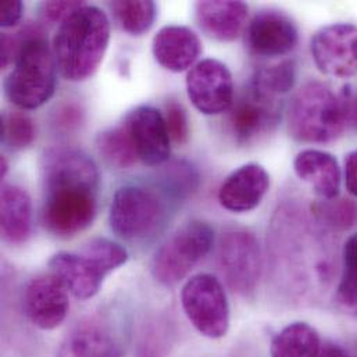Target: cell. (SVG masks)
<instances>
[{"mask_svg":"<svg viewBox=\"0 0 357 357\" xmlns=\"http://www.w3.org/2000/svg\"><path fill=\"white\" fill-rule=\"evenodd\" d=\"M42 224L60 239L88 229L98 211L100 176L95 162L81 151L57 148L42 160Z\"/></svg>","mask_w":357,"mask_h":357,"instance_id":"6da1fadb","label":"cell"},{"mask_svg":"<svg viewBox=\"0 0 357 357\" xmlns=\"http://www.w3.org/2000/svg\"><path fill=\"white\" fill-rule=\"evenodd\" d=\"M313 224L295 207H282L273 220L270 246L275 280L295 296H306L313 280L324 284L331 275V260L324 256V242L319 238L321 231Z\"/></svg>","mask_w":357,"mask_h":357,"instance_id":"7a4b0ae2","label":"cell"},{"mask_svg":"<svg viewBox=\"0 0 357 357\" xmlns=\"http://www.w3.org/2000/svg\"><path fill=\"white\" fill-rule=\"evenodd\" d=\"M110 42L107 14L84 4L68 15L53 38V56L59 73L71 82L91 78L103 61Z\"/></svg>","mask_w":357,"mask_h":357,"instance_id":"3957f363","label":"cell"},{"mask_svg":"<svg viewBox=\"0 0 357 357\" xmlns=\"http://www.w3.org/2000/svg\"><path fill=\"white\" fill-rule=\"evenodd\" d=\"M22 29L25 39L14 67L4 81V93L18 109L33 110L53 96L57 84V66L40 26L32 24Z\"/></svg>","mask_w":357,"mask_h":357,"instance_id":"277c9868","label":"cell"},{"mask_svg":"<svg viewBox=\"0 0 357 357\" xmlns=\"http://www.w3.org/2000/svg\"><path fill=\"white\" fill-rule=\"evenodd\" d=\"M348 119V100L327 84L312 81L296 92L289 105L288 131L299 142L328 144L344 134Z\"/></svg>","mask_w":357,"mask_h":357,"instance_id":"5b68a950","label":"cell"},{"mask_svg":"<svg viewBox=\"0 0 357 357\" xmlns=\"http://www.w3.org/2000/svg\"><path fill=\"white\" fill-rule=\"evenodd\" d=\"M128 261V252L106 238L89 241L82 252H59L49 260V268L67 291L79 301L99 294L105 278Z\"/></svg>","mask_w":357,"mask_h":357,"instance_id":"8992f818","label":"cell"},{"mask_svg":"<svg viewBox=\"0 0 357 357\" xmlns=\"http://www.w3.org/2000/svg\"><path fill=\"white\" fill-rule=\"evenodd\" d=\"M214 229L204 221L192 220L178 228L155 253L152 275L163 287L178 285L210 253Z\"/></svg>","mask_w":357,"mask_h":357,"instance_id":"52a82bcc","label":"cell"},{"mask_svg":"<svg viewBox=\"0 0 357 357\" xmlns=\"http://www.w3.org/2000/svg\"><path fill=\"white\" fill-rule=\"evenodd\" d=\"M166 204L160 193L144 185L120 186L110 204L112 231L126 241H142L162 225Z\"/></svg>","mask_w":357,"mask_h":357,"instance_id":"ba28073f","label":"cell"},{"mask_svg":"<svg viewBox=\"0 0 357 357\" xmlns=\"http://www.w3.org/2000/svg\"><path fill=\"white\" fill-rule=\"evenodd\" d=\"M183 313L195 330L208 340L224 338L229 330V303L222 284L203 273L190 277L181 289Z\"/></svg>","mask_w":357,"mask_h":357,"instance_id":"9c48e42d","label":"cell"},{"mask_svg":"<svg viewBox=\"0 0 357 357\" xmlns=\"http://www.w3.org/2000/svg\"><path fill=\"white\" fill-rule=\"evenodd\" d=\"M217 257L228 288L243 298L253 295L261 275V250L257 238L245 229L228 231L220 241Z\"/></svg>","mask_w":357,"mask_h":357,"instance_id":"30bf717a","label":"cell"},{"mask_svg":"<svg viewBox=\"0 0 357 357\" xmlns=\"http://www.w3.org/2000/svg\"><path fill=\"white\" fill-rule=\"evenodd\" d=\"M280 120L281 102L248 85L229 109L228 128L239 146H249L271 134Z\"/></svg>","mask_w":357,"mask_h":357,"instance_id":"8fae6325","label":"cell"},{"mask_svg":"<svg viewBox=\"0 0 357 357\" xmlns=\"http://www.w3.org/2000/svg\"><path fill=\"white\" fill-rule=\"evenodd\" d=\"M186 92L192 105L202 114H222L234 105L235 86L232 74L220 60L204 59L189 70Z\"/></svg>","mask_w":357,"mask_h":357,"instance_id":"7c38bea8","label":"cell"},{"mask_svg":"<svg viewBox=\"0 0 357 357\" xmlns=\"http://www.w3.org/2000/svg\"><path fill=\"white\" fill-rule=\"evenodd\" d=\"M317 68L330 77L347 79L357 74V25L338 22L323 26L312 39Z\"/></svg>","mask_w":357,"mask_h":357,"instance_id":"4fadbf2b","label":"cell"},{"mask_svg":"<svg viewBox=\"0 0 357 357\" xmlns=\"http://www.w3.org/2000/svg\"><path fill=\"white\" fill-rule=\"evenodd\" d=\"M68 294L63 282L52 273L32 278L22 294V309L26 319L39 330H56L68 314Z\"/></svg>","mask_w":357,"mask_h":357,"instance_id":"5bb4252c","label":"cell"},{"mask_svg":"<svg viewBox=\"0 0 357 357\" xmlns=\"http://www.w3.org/2000/svg\"><path fill=\"white\" fill-rule=\"evenodd\" d=\"M299 40L295 21L284 11L264 8L255 14L246 29L248 49L259 57H281L291 53Z\"/></svg>","mask_w":357,"mask_h":357,"instance_id":"9a60e30c","label":"cell"},{"mask_svg":"<svg viewBox=\"0 0 357 357\" xmlns=\"http://www.w3.org/2000/svg\"><path fill=\"white\" fill-rule=\"evenodd\" d=\"M124 126L142 163L155 167L169 160L172 139L162 112L152 106H138L127 114Z\"/></svg>","mask_w":357,"mask_h":357,"instance_id":"2e32d148","label":"cell"},{"mask_svg":"<svg viewBox=\"0 0 357 357\" xmlns=\"http://www.w3.org/2000/svg\"><path fill=\"white\" fill-rule=\"evenodd\" d=\"M57 357H124V347L107 323L92 317L67 333Z\"/></svg>","mask_w":357,"mask_h":357,"instance_id":"e0dca14e","label":"cell"},{"mask_svg":"<svg viewBox=\"0 0 357 357\" xmlns=\"http://www.w3.org/2000/svg\"><path fill=\"white\" fill-rule=\"evenodd\" d=\"M270 189V174L257 165L249 163L228 176L218 190L220 204L232 213L255 210Z\"/></svg>","mask_w":357,"mask_h":357,"instance_id":"ac0fdd59","label":"cell"},{"mask_svg":"<svg viewBox=\"0 0 357 357\" xmlns=\"http://www.w3.org/2000/svg\"><path fill=\"white\" fill-rule=\"evenodd\" d=\"M152 50L162 67L173 73H182L196 64L202 53V42L188 26L167 25L155 35Z\"/></svg>","mask_w":357,"mask_h":357,"instance_id":"d6986e66","label":"cell"},{"mask_svg":"<svg viewBox=\"0 0 357 357\" xmlns=\"http://www.w3.org/2000/svg\"><path fill=\"white\" fill-rule=\"evenodd\" d=\"M249 7L245 1L206 0L195 4V18L204 35L220 42L235 40L246 22Z\"/></svg>","mask_w":357,"mask_h":357,"instance_id":"ffe728a7","label":"cell"},{"mask_svg":"<svg viewBox=\"0 0 357 357\" xmlns=\"http://www.w3.org/2000/svg\"><path fill=\"white\" fill-rule=\"evenodd\" d=\"M294 169L299 178L309 183L317 195L326 200L338 197L342 173L335 156L317 149H306L298 153Z\"/></svg>","mask_w":357,"mask_h":357,"instance_id":"44dd1931","label":"cell"},{"mask_svg":"<svg viewBox=\"0 0 357 357\" xmlns=\"http://www.w3.org/2000/svg\"><path fill=\"white\" fill-rule=\"evenodd\" d=\"M0 228L3 239L10 245L28 241L32 228V202L25 189L6 183L0 195Z\"/></svg>","mask_w":357,"mask_h":357,"instance_id":"7402d4cb","label":"cell"},{"mask_svg":"<svg viewBox=\"0 0 357 357\" xmlns=\"http://www.w3.org/2000/svg\"><path fill=\"white\" fill-rule=\"evenodd\" d=\"M319 333L307 323H292L271 341V357H319L321 352Z\"/></svg>","mask_w":357,"mask_h":357,"instance_id":"603a6c76","label":"cell"},{"mask_svg":"<svg viewBox=\"0 0 357 357\" xmlns=\"http://www.w3.org/2000/svg\"><path fill=\"white\" fill-rule=\"evenodd\" d=\"M96 148L103 160L119 170L130 169L139 160L131 135L124 124L99 134Z\"/></svg>","mask_w":357,"mask_h":357,"instance_id":"cb8c5ba5","label":"cell"},{"mask_svg":"<svg viewBox=\"0 0 357 357\" xmlns=\"http://www.w3.org/2000/svg\"><path fill=\"white\" fill-rule=\"evenodd\" d=\"M110 8L120 26L132 36L146 33L158 14L156 3L152 0H117L110 3Z\"/></svg>","mask_w":357,"mask_h":357,"instance_id":"d4e9b609","label":"cell"},{"mask_svg":"<svg viewBox=\"0 0 357 357\" xmlns=\"http://www.w3.org/2000/svg\"><path fill=\"white\" fill-rule=\"evenodd\" d=\"M296 82V64L294 60H282L273 66L260 67L252 75L249 85L256 91L277 98L288 93Z\"/></svg>","mask_w":357,"mask_h":357,"instance_id":"484cf974","label":"cell"},{"mask_svg":"<svg viewBox=\"0 0 357 357\" xmlns=\"http://www.w3.org/2000/svg\"><path fill=\"white\" fill-rule=\"evenodd\" d=\"M313 217L324 228L347 231L357 220V203L348 197H335L313 207Z\"/></svg>","mask_w":357,"mask_h":357,"instance_id":"4316f807","label":"cell"},{"mask_svg":"<svg viewBox=\"0 0 357 357\" xmlns=\"http://www.w3.org/2000/svg\"><path fill=\"white\" fill-rule=\"evenodd\" d=\"M36 138V128L31 117L20 112L1 116V144L13 152L29 148Z\"/></svg>","mask_w":357,"mask_h":357,"instance_id":"83f0119b","label":"cell"},{"mask_svg":"<svg viewBox=\"0 0 357 357\" xmlns=\"http://www.w3.org/2000/svg\"><path fill=\"white\" fill-rule=\"evenodd\" d=\"M163 117L172 142L177 145L186 144L189 139V120L183 106L178 100H169L166 103Z\"/></svg>","mask_w":357,"mask_h":357,"instance_id":"f1b7e54d","label":"cell"},{"mask_svg":"<svg viewBox=\"0 0 357 357\" xmlns=\"http://www.w3.org/2000/svg\"><path fill=\"white\" fill-rule=\"evenodd\" d=\"M170 335L162 326H151L145 330L138 345L137 357H167Z\"/></svg>","mask_w":357,"mask_h":357,"instance_id":"f546056e","label":"cell"},{"mask_svg":"<svg viewBox=\"0 0 357 357\" xmlns=\"http://www.w3.org/2000/svg\"><path fill=\"white\" fill-rule=\"evenodd\" d=\"M84 4V1H43L39 6V17L45 24L60 25L68 15Z\"/></svg>","mask_w":357,"mask_h":357,"instance_id":"4dcf8cb0","label":"cell"},{"mask_svg":"<svg viewBox=\"0 0 357 357\" xmlns=\"http://www.w3.org/2000/svg\"><path fill=\"white\" fill-rule=\"evenodd\" d=\"M337 303L345 314L357 319V281L341 280L337 289Z\"/></svg>","mask_w":357,"mask_h":357,"instance_id":"1f68e13d","label":"cell"},{"mask_svg":"<svg viewBox=\"0 0 357 357\" xmlns=\"http://www.w3.org/2000/svg\"><path fill=\"white\" fill-rule=\"evenodd\" d=\"M54 126L63 131H71L78 128L82 123V110L77 105H63L54 114Z\"/></svg>","mask_w":357,"mask_h":357,"instance_id":"d6a6232c","label":"cell"},{"mask_svg":"<svg viewBox=\"0 0 357 357\" xmlns=\"http://www.w3.org/2000/svg\"><path fill=\"white\" fill-rule=\"evenodd\" d=\"M344 275L342 278L357 281V234L351 235L344 245Z\"/></svg>","mask_w":357,"mask_h":357,"instance_id":"836d02e7","label":"cell"},{"mask_svg":"<svg viewBox=\"0 0 357 357\" xmlns=\"http://www.w3.org/2000/svg\"><path fill=\"white\" fill-rule=\"evenodd\" d=\"M24 13V4L20 0L3 1L0 6V25L1 28L15 26Z\"/></svg>","mask_w":357,"mask_h":357,"instance_id":"e575fe53","label":"cell"},{"mask_svg":"<svg viewBox=\"0 0 357 357\" xmlns=\"http://www.w3.org/2000/svg\"><path fill=\"white\" fill-rule=\"evenodd\" d=\"M345 185L348 192L357 197V151L351 152L345 159Z\"/></svg>","mask_w":357,"mask_h":357,"instance_id":"d590c367","label":"cell"},{"mask_svg":"<svg viewBox=\"0 0 357 357\" xmlns=\"http://www.w3.org/2000/svg\"><path fill=\"white\" fill-rule=\"evenodd\" d=\"M319 357H351L347 351H344L341 347L337 345H326L324 348H321V352Z\"/></svg>","mask_w":357,"mask_h":357,"instance_id":"8d00e7d4","label":"cell"},{"mask_svg":"<svg viewBox=\"0 0 357 357\" xmlns=\"http://www.w3.org/2000/svg\"><path fill=\"white\" fill-rule=\"evenodd\" d=\"M7 172H8V163H7L6 158L1 156V159H0V178H4Z\"/></svg>","mask_w":357,"mask_h":357,"instance_id":"74e56055","label":"cell"}]
</instances>
